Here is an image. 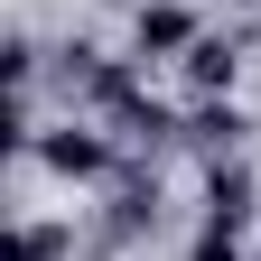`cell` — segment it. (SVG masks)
Masks as SVG:
<instances>
[{
  "label": "cell",
  "mask_w": 261,
  "mask_h": 261,
  "mask_svg": "<svg viewBox=\"0 0 261 261\" xmlns=\"http://www.w3.org/2000/svg\"><path fill=\"white\" fill-rule=\"evenodd\" d=\"M196 38H205V19L187 10V0H140V19H130V56H187Z\"/></svg>",
  "instance_id": "6da1fadb"
},
{
  "label": "cell",
  "mask_w": 261,
  "mask_h": 261,
  "mask_svg": "<svg viewBox=\"0 0 261 261\" xmlns=\"http://www.w3.org/2000/svg\"><path fill=\"white\" fill-rule=\"evenodd\" d=\"M205 215H215V224H252V168H243V159H215V177H205Z\"/></svg>",
  "instance_id": "277c9868"
},
{
  "label": "cell",
  "mask_w": 261,
  "mask_h": 261,
  "mask_svg": "<svg viewBox=\"0 0 261 261\" xmlns=\"http://www.w3.org/2000/svg\"><path fill=\"white\" fill-rule=\"evenodd\" d=\"M233 75H243L233 38H215V28H205V38L187 47V84H196V93H233Z\"/></svg>",
  "instance_id": "3957f363"
},
{
  "label": "cell",
  "mask_w": 261,
  "mask_h": 261,
  "mask_svg": "<svg viewBox=\"0 0 261 261\" xmlns=\"http://www.w3.org/2000/svg\"><path fill=\"white\" fill-rule=\"evenodd\" d=\"M56 252H75V233H65V224H19L0 261H56Z\"/></svg>",
  "instance_id": "8992f818"
},
{
  "label": "cell",
  "mask_w": 261,
  "mask_h": 261,
  "mask_svg": "<svg viewBox=\"0 0 261 261\" xmlns=\"http://www.w3.org/2000/svg\"><path fill=\"white\" fill-rule=\"evenodd\" d=\"M28 149H38L56 177H103V168H112V140H103L93 121H56V130H38Z\"/></svg>",
  "instance_id": "7a4b0ae2"
},
{
  "label": "cell",
  "mask_w": 261,
  "mask_h": 261,
  "mask_svg": "<svg viewBox=\"0 0 261 261\" xmlns=\"http://www.w3.org/2000/svg\"><path fill=\"white\" fill-rule=\"evenodd\" d=\"M187 140H196V149H233V140H243V112L224 103V93H205V103L187 112Z\"/></svg>",
  "instance_id": "5b68a950"
},
{
  "label": "cell",
  "mask_w": 261,
  "mask_h": 261,
  "mask_svg": "<svg viewBox=\"0 0 261 261\" xmlns=\"http://www.w3.org/2000/svg\"><path fill=\"white\" fill-rule=\"evenodd\" d=\"M187 261H243V224H196V243H187Z\"/></svg>",
  "instance_id": "52a82bcc"
}]
</instances>
